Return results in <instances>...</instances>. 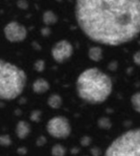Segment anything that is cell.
I'll list each match as a JSON object with an SVG mask.
<instances>
[{"label":"cell","mask_w":140,"mask_h":156,"mask_svg":"<svg viewBox=\"0 0 140 156\" xmlns=\"http://www.w3.org/2000/svg\"><path fill=\"white\" fill-rule=\"evenodd\" d=\"M32 89H33V91L35 93L43 94V93H46L50 89V84L46 79L38 78L33 82Z\"/></svg>","instance_id":"ba28073f"},{"label":"cell","mask_w":140,"mask_h":156,"mask_svg":"<svg viewBox=\"0 0 140 156\" xmlns=\"http://www.w3.org/2000/svg\"><path fill=\"white\" fill-rule=\"evenodd\" d=\"M78 151H79V150H78L77 148H76V149H75V148H73V149L71 150V153H72L73 154H77V153H78Z\"/></svg>","instance_id":"83f0119b"},{"label":"cell","mask_w":140,"mask_h":156,"mask_svg":"<svg viewBox=\"0 0 140 156\" xmlns=\"http://www.w3.org/2000/svg\"><path fill=\"white\" fill-rule=\"evenodd\" d=\"M78 97L89 104H101L113 91L111 77L98 68H88L83 70L76 81Z\"/></svg>","instance_id":"7a4b0ae2"},{"label":"cell","mask_w":140,"mask_h":156,"mask_svg":"<svg viewBox=\"0 0 140 156\" xmlns=\"http://www.w3.org/2000/svg\"><path fill=\"white\" fill-rule=\"evenodd\" d=\"M130 101H131V105H132L133 109L135 110V112L138 113V112H140V92L139 91L135 92V93L131 96Z\"/></svg>","instance_id":"5bb4252c"},{"label":"cell","mask_w":140,"mask_h":156,"mask_svg":"<svg viewBox=\"0 0 140 156\" xmlns=\"http://www.w3.org/2000/svg\"><path fill=\"white\" fill-rule=\"evenodd\" d=\"M67 154V149L62 144H55L51 149L52 156H65Z\"/></svg>","instance_id":"4fadbf2b"},{"label":"cell","mask_w":140,"mask_h":156,"mask_svg":"<svg viewBox=\"0 0 140 156\" xmlns=\"http://www.w3.org/2000/svg\"><path fill=\"white\" fill-rule=\"evenodd\" d=\"M85 156H87V155H85Z\"/></svg>","instance_id":"f1b7e54d"},{"label":"cell","mask_w":140,"mask_h":156,"mask_svg":"<svg viewBox=\"0 0 140 156\" xmlns=\"http://www.w3.org/2000/svg\"><path fill=\"white\" fill-rule=\"evenodd\" d=\"M46 68V62L43 59H37L34 63V69L37 72H43Z\"/></svg>","instance_id":"e0dca14e"},{"label":"cell","mask_w":140,"mask_h":156,"mask_svg":"<svg viewBox=\"0 0 140 156\" xmlns=\"http://www.w3.org/2000/svg\"><path fill=\"white\" fill-rule=\"evenodd\" d=\"M133 61L137 66L140 65V53L139 51H137L134 55H133Z\"/></svg>","instance_id":"cb8c5ba5"},{"label":"cell","mask_w":140,"mask_h":156,"mask_svg":"<svg viewBox=\"0 0 140 156\" xmlns=\"http://www.w3.org/2000/svg\"><path fill=\"white\" fill-rule=\"evenodd\" d=\"M27 153V150L26 147H20L17 149V154H19L20 155H25Z\"/></svg>","instance_id":"484cf974"},{"label":"cell","mask_w":140,"mask_h":156,"mask_svg":"<svg viewBox=\"0 0 140 156\" xmlns=\"http://www.w3.org/2000/svg\"><path fill=\"white\" fill-rule=\"evenodd\" d=\"M97 126L102 130H109L112 127V122L108 117H101L97 121Z\"/></svg>","instance_id":"9a60e30c"},{"label":"cell","mask_w":140,"mask_h":156,"mask_svg":"<svg viewBox=\"0 0 140 156\" xmlns=\"http://www.w3.org/2000/svg\"><path fill=\"white\" fill-rule=\"evenodd\" d=\"M47 105L52 108V109H55V110H57L59 108L62 107L63 105V100L61 98L60 95L56 94V93H54V94H51L48 99H47Z\"/></svg>","instance_id":"7c38bea8"},{"label":"cell","mask_w":140,"mask_h":156,"mask_svg":"<svg viewBox=\"0 0 140 156\" xmlns=\"http://www.w3.org/2000/svg\"><path fill=\"white\" fill-rule=\"evenodd\" d=\"M92 144V138L90 136L85 135L80 139V144L84 147H87Z\"/></svg>","instance_id":"d6986e66"},{"label":"cell","mask_w":140,"mask_h":156,"mask_svg":"<svg viewBox=\"0 0 140 156\" xmlns=\"http://www.w3.org/2000/svg\"><path fill=\"white\" fill-rule=\"evenodd\" d=\"M118 67V63L117 61H112V62H110V63L108 64V68L109 70L115 71V70H117Z\"/></svg>","instance_id":"d4e9b609"},{"label":"cell","mask_w":140,"mask_h":156,"mask_svg":"<svg viewBox=\"0 0 140 156\" xmlns=\"http://www.w3.org/2000/svg\"><path fill=\"white\" fill-rule=\"evenodd\" d=\"M16 6L19 8V9H22V10H26L29 6V3L26 0H19L16 2Z\"/></svg>","instance_id":"ffe728a7"},{"label":"cell","mask_w":140,"mask_h":156,"mask_svg":"<svg viewBox=\"0 0 140 156\" xmlns=\"http://www.w3.org/2000/svg\"><path fill=\"white\" fill-rule=\"evenodd\" d=\"M12 144V139L8 134H2L0 135V145L4 147L10 146Z\"/></svg>","instance_id":"2e32d148"},{"label":"cell","mask_w":140,"mask_h":156,"mask_svg":"<svg viewBox=\"0 0 140 156\" xmlns=\"http://www.w3.org/2000/svg\"><path fill=\"white\" fill-rule=\"evenodd\" d=\"M4 35L9 42H22L27 37V29L17 21H11L5 26Z\"/></svg>","instance_id":"52a82bcc"},{"label":"cell","mask_w":140,"mask_h":156,"mask_svg":"<svg viewBox=\"0 0 140 156\" xmlns=\"http://www.w3.org/2000/svg\"><path fill=\"white\" fill-rule=\"evenodd\" d=\"M33 47H34V48H36V49H41V47H40L36 42H34V43H33Z\"/></svg>","instance_id":"4316f807"},{"label":"cell","mask_w":140,"mask_h":156,"mask_svg":"<svg viewBox=\"0 0 140 156\" xmlns=\"http://www.w3.org/2000/svg\"><path fill=\"white\" fill-rule=\"evenodd\" d=\"M31 132L30 125L26 121H19L15 126V134L20 140L26 139Z\"/></svg>","instance_id":"9c48e42d"},{"label":"cell","mask_w":140,"mask_h":156,"mask_svg":"<svg viewBox=\"0 0 140 156\" xmlns=\"http://www.w3.org/2000/svg\"><path fill=\"white\" fill-rule=\"evenodd\" d=\"M41 34L44 37H48L51 34V29L48 27H44L41 28Z\"/></svg>","instance_id":"603a6c76"},{"label":"cell","mask_w":140,"mask_h":156,"mask_svg":"<svg viewBox=\"0 0 140 156\" xmlns=\"http://www.w3.org/2000/svg\"><path fill=\"white\" fill-rule=\"evenodd\" d=\"M27 76L14 63L0 58V100L12 101L24 91Z\"/></svg>","instance_id":"3957f363"},{"label":"cell","mask_w":140,"mask_h":156,"mask_svg":"<svg viewBox=\"0 0 140 156\" xmlns=\"http://www.w3.org/2000/svg\"><path fill=\"white\" fill-rule=\"evenodd\" d=\"M104 156H140V129L134 128L118 136Z\"/></svg>","instance_id":"277c9868"},{"label":"cell","mask_w":140,"mask_h":156,"mask_svg":"<svg viewBox=\"0 0 140 156\" xmlns=\"http://www.w3.org/2000/svg\"><path fill=\"white\" fill-rule=\"evenodd\" d=\"M90 154H92V156H100L102 154V151L99 147H93L90 149Z\"/></svg>","instance_id":"44dd1931"},{"label":"cell","mask_w":140,"mask_h":156,"mask_svg":"<svg viewBox=\"0 0 140 156\" xmlns=\"http://www.w3.org/2000/svg\"><path fill=\"white\" fill-rule=\"evenodd\" d=\"M75 17L92 41L118 47L135 40L140 32L138 0H78Z\"/></svg>","instance_id":"6da1fadb"},{"label":"cell","mask_w":140,"mask_h":156,"mask_svg":"<svg viewBox=\"0 0 140 156\" xmlns=\"http://www.w3.org/2000/svg\"><path fill=\"white\" fill-rule=\"evenodd\" d=\"M36 145L37 146H44L46 144V138L45 137V136H40V137H38L37 138V140H36Z\"/></svg>","instance_id":"7402d4cb"},{"label":"cell","mask_w":140,"mask_h":156,"mask_svg":"<svg viewBox=\"0 0 140 156\" xmlns=\"http://www.w3.org/2000/svg\"><path fill=\"white\" fill-rule=\"evenodd\" d=\"M74 53V47L67 39L57 41L51 49V56L57 63H64L67 61Z\"/></svg>","instance_id":"8992f818"},{"label":"cell","mask_w":140,"mask_h":156,"mask_svg":"<svg viewBox=\"0 0 140 156\" xmlns=\"http://www.w3.org/2000/svg\"><path fill=\"white\" fill-rule=\"evenodd\" d=\"M48 134L56 139H66L71 134V125L69 121L64 116L51 118L46 124Z\"/></svg>","instance_id":"5b68a950"},{"label":"cell","mask_w":140,"mask_h":156,"mask_svg":"<svg viewBox=\"0 0 140 156\" xmlns=\"http://www.w3.org/2000/svg\"><path fill=\"white\" fill-rule=\"evenodd\" d=\"M41 117H42V112L39 110H35V111L31 112V113H30V120L34 122H40Z\"/></svg>","instance_id":"ac0fdd59"},{"label":"cell","mask_w":140,"mask_h":156,"mask_svg":"<svg viewBox=\"0 0 140 156\" xmlns=\"http://www.w3.org/2000/svg\"><path fill=\"white\" fill-rule=\"evenodd\" d=\"M88 58L94 62H99L103 58V49L99 46H93L88 49Z\"/></svg>","instance_id":"30bf717a"},{"label":"cell","mask_w":140,"mask_h":156,"mask_svg":"<svg viewBox=\"0 0 140 156\" xmlns=\"http://www.w3.org/2000/svg\"><path fill=\"white\" fill-rule=\"evenodd\" d=\"M43 22L46 26L55 25L58 21L57 15L52 10H46L43 13Z\"/></svg>","instance_id":"8fae6325"}]
</instances>
